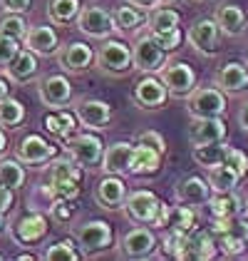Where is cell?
I'll return each instance as SVG.
<instances>
[{
    "instance_id": "cell-28",
    "label": "cell",
    "mask_w": 248,
    "mask_h": 261,
    "mask_svg": "<svg viewBox=\"0 0 248 261\" xmlns=\"http://www.w3.org/2000/svg\"><path fill=\"white\" fill-rule=\"evenodd\" d=\"M206 204L213 219H231V217L241 214V209H243V201L236 194V189L233 192H211Z\"/></svg>"
},
{
    "instance_id": "cell-5",
    "label": "cell",
    "mask_w": 248,
    "mask_h": 261,
    "mask_svg": "<svg viewBox=\"0 0 248 261\" xmlns=\"http://www.w3.org/2000/svg\"><path fill=\"white\" fill-rule=\"evenodd\" d=\"M159 77L164 82L169 97H189L194 92V87H196V72L184 60L166 62L164 67L159 70Z\"/></svg>"
},
{
    "instance_id": "cell-18",
    "label": "cell",
    "mask_w": 248,
    "mask_h": 261,
    "mask_svg": "<svg viewBox=\"0 0 248 261\" xmlns=\"http://www.w3.org/2000/svg\"><path fill=\"white\" fill-rule=\"evenodd\" d=\"M22 45L30 53H35L38 58H50V55H57L60 38H57V33L50 25H35V28H27V33L22 38Z\"/></svg>"
},
{
    "instance_id": "cell-8",
    "label": "cell",
    "mask_w": 248,
    "mask_h": 261,
    "mask_svg": "<svg viewBox=\"0 0 248 261\" xmlns=\"http://www.w3.org/2000/svg\"><path fill=\"white\" fill-rule=\"evenodd\" d=\"M77 28L92 40H107L112 33H117L112 13H107L104 8H97V5H87V8L80 10Z\"/></svg>"
},
{
    "instance_id": "cell-55",
    "label": "cell",
    "mask_w": 248,
    "mask_h": 261,
    "mask_svg": "<svg viewBox=\"0 0 248 261\" xmlns=\"http://www.w3.org/2000/svg\"><path fill=\"white\" fill-rule=\"evenodd\" d=\"M18 259H20V261H33V259H35V256H33V254H20Z\"/></svg>"
},
{
    "instance_id": "cell-39",
    "label": "cell",
    "mask_w": 248,
    "mask_h": 261,
    "mask_svg": "<svg viewBox=\"0 0 248 261\" xmlns=\"http://www.w3.org/2000/svg\"><path fill=\"white\" fill-rule=\"evenodd\" d=\"M42 259H47V261H77L80 259V251H77V246H75L72 239H62V241H55V244L45 251Z\"/></svg>"
},
{
    "instance_id": "cell-38",
    "label": "cell",
    "mask_w": 248,
    "mask_h": 261,
    "mask_svg": "<svg viewBox=\"0 0 248 261\" xmlns=\"http://www.w3.org/2000/svg\"><path fill=\"white\" fill-rule=\"evenodd\" d=\"M27 33V22L20 13H5L0 18V35L5 38H15V40H22Z\"/></svg>"
},
{
    "instance_id": "cell-12",
    "label": "cell",
    "mask_w": 248,
    "mask_h": 261,
    "mask_svg": "<svg viewBox=\"0 0 248 261\" xmlns=\"http://www.w3.org/2000/svg\"><path fill=\"white\" fill-rule=\"evenodd\" d=\"M75 117L89 132H100L112 122V107L97 97H84L75 105Z\"/></svg>"
},
{
    "instance_id": "cell-32",
    "label": "cell",
    "mask_w": 248,
    "mask_h": 261,
    "mask_svg": "<svg viewBox=\"0 0 248 261\" xmlns=\"http://www.w3.org/2000/svg\"><path fill=\"white\" fill-rule=\"evenodd\" d=\"M228 152V144L226 142H211V144H199L191 149V157L199 167L204 169H213L219 164H224V157Z\"/></svg>"
},
{
    "instance_id": "cell-37",
    "label": "cell",
    "mask_w": 248,
    "mask_h": 261,
    "mask_svg": "<svg viewBox=\"0 0 248 261\" xmlns=\"http://www.w3.org/2000/svg\"><path fill=\"white\" fill-rule=\"evenodd\" d=\"M62 179L82 181V167L72 157L70 160H55L50 164V181H62Z\"/></svg>"
},
{
    "instance_id": "cell-19",
    "label": "cell",
    "mask_w": 248,
    "mask_h": 261,
    "mask_svg": "<svg viewBox=\"0 0 248 261\" xmlns=\"http://www.w3.org/2000/svg\"><path fill=\"white\" fill-rule=\"evenodd\" d=\"M132 97H134V102H137L142 110H159V107H164L169 92H166L162 77L146 75V77H142V80L137 82Z\"/></svg>"
},
{
    "instance_id": "cell-34",
    "label": "cell",
    "mask_w": 248,
    "mask_h": 261,
    "mask_svg": "<svg viewBox=\"0 0 248 261\" xmlns=\"http://www.w3.org/2000/svg\"><path fill=\"white\" fill-rule=\"evenodd\" d=\"M25 122V105L15 97H3L0 100V127L5 129H15Z\"/></svg>"
},
{
    "instance_id": "cell-9",
    "label": "cell",
    "mask_w": 248,
    "mask_h": 261,
    "mask_svg": "<svg viewBox=\"0 0 248 261\" xmlns=\"http://www.w3.org/2000/svg\"><path fill=\"white\" fill-rule=\"evenodd\" d=\"M119 251L124 259H149L157 251V234L149 226L137 224V229H129L122 237Z\"/></svg>"
},
{
    "instance_id": "cell-59",
    "label": "cell",
    "mask_w": 248,
    "mask_h": 261,
    "mask_svg": "<svg viewBox=\"0 0 248 261\" xmlns=\"http://www.w3.org/2000/svg\"><path fill=\"white\" fill-rule=\"evenodd\" d=\"M0 259H3V256H0Z\"/></svg>"
},
{
    "instance_id": "cell-29",
    "label": "cell",
    "mask_w": 248,
    "mask_h": 261,
    "mask_svg": "<svg viewBox=\"0 0 248 261\" xmlns=\"http://www.w3.org/2000/svg\"><path fill=\"white\" fill-rule=\"evenodd\" d=\"M45 129L52 135V137H57V140H70L75 132H77V117H75V112H67V110H57V112H50V115H45Z\"/></svg>"
},
{
    "instance_id": "cell-44",
    "label": "cell",
    "mask_w": 248,
    "mask_h": 261,
    "mask_svg": "<svg viewBox=\"0 0 248 261\" xmlns=\"http://www.w3.org/2000/svg\"><path fill=\"white\" fill-rule=\"evenodd\" d=\"M149 35H151V33H149ZM151 38L159 42L166 53L176 50V47L181 45V40H184V35H181V28H176V30H169V33H159V35H151Z\"/></svg>"
},
{
    "instance_id": "cell-54",
    "label": "cell",
    "mask_w": 248,
    "mask_h": 261,
    "mask_svg": "<svg viewBox=\"0 0 248 261\" xmlns=\"http://www.w3.org/2000/svg\"><path fill=\"white\" fill-rule=\"evenodd\" d=\"M5 226H8V224H5V214L0 212V234H5Z\"/></svg>"
},
{
    "instance_id": "cell-46",
    "label": "cell",
    "mask_w": 248,
    "mask_h": 261,
    "mask_svg": "<svg viewBox=\"0 0 248 261\" xmlns=\"http://www.w3.org/2000/svg\"><path fill=\"white\" fill-rule=\"evenodd\" d=\"M137 144H146V147H151V149H157V152H162L164 154L166 152V142H164V137L159 135V132H142L139 137H137Z\"/></svg>"
},
{
    "instance_id": "cell-36",
    "label": "cell",
    "mask_w": 248,
    "mask_h": 261,
    "mask_svg": "<svg viewBox=\"0 0 248 261\" xmlns=\"http://www.w3.org/2000/svg\"><path fill=\"white\" fill-rule=\"evenodd\" d=\"M0 184L13 192L25 184V164L20 160H0Z\"/></svg>"
},
{
    "instance_id": "cell-2",
    "label": "cell",
    "mask_w": 248,
    "mask_h": 261,
    "mask_svg": "<svg viewBox=\"0 0 248 261\" xmlns=\"http://www.w3.org/2000/svg\"><path fill=\"white\" fill-rule=\"evenodd\" d=\"M226 107V92L216 85L194 87V92L186 97V110L191 117H224Z\"/></svg>"
},
{
    "instance_id": "cell-33",
    "label": "cell",
    "mask_w": 248,
    "mask_h": 261,
    "mask_svg": "<svg viewBox=\"0 0 248 261\" xmlns=\"http://www.w3.org/2000/svg\"><path fill=\"white\" fill-rule=\"evenodd\" d=\"M80 10H82L80 0H50L47 3V18L55 25H67V22L77 20Z\"/></svg>"
},
{
    "instance_id": "cell-35",
    "label": "cell",
    "mask_w": 248,
    "mask_h": 261,
    "mask_svg": "<svg viewBox=\"0 0 248 261\" xmlns=\"http://www.w3.org/2000/svg\"><path fill=\"white\" fill-rule=\"evenodd\" d=\"M206 172H208L206 181L211 187V192H233L238 187V181H241V177L236 172H231L226 164H219V167L206 169Z\"/></svg>"
},
{
    "instance_id": "cell-43",
    "label": "cell",
    "mask_w": 248,
    "mask_h": 261,
    "mask_svg": "<svg viewBox=\"0 0 248 261\" xmlns=\"http://www.w3.org/2000/svg\"><path fill=\"white\" fill-rule=\"evenodd\" d=\"M20 40H15V38H5V35H0V67H8L13 58L20 53Z\"/></svg>"
},
{
    "instance_id": "cell-57",
    "label": "cell",
    "mask_w": 248,
    "mask_h": 261,
    "mask_svg": "<svg viewBox=\"0 0 248 261\" xmlns=\"http://www.w3.org/2000/svg\"><path fill=\"white\" fill-rule=\"evenodd\" d=\"M243 212H246V217H248V197L243 199Z\"/></svg>"
},
{
    "instance_id": "cell-47",
    "label": "cell",
    "mask_w": 248,
    "mask_h": 261,
    "mask_svg": "<svg viewBox=\"0 0 248 261\" xmlns=\"http://www.w3.org/2000/svg\"><path fill=\"white\" fill-rule=\"evenodd\" d=\"M50 214H52V219H57V221H70L72 206H70V201H55L50 206Z\"/></svg>"
},
{
    "instance_id": "cell-50",
    "label": "cell",
    "mask_w": 248,
    "mask_h": 261,
    "mask_svg": "<svg viewBox=\"0 0 248 261\" xmlns=\"http://www.w3.org/2000/svg\"><path fill=\"white\" fill-rule=\"evenodd\" d=\"M127 3H132V5H137V8H142V10L157 8V0H127Z\"/></svg>"
},
{
    "instance_id": "cell-20",
    "label": "cell",
    "mask_w": 248,
    "mask_h": 261,
    "mask_svg": "<svg viewBox=\"0 0 248 261\" xmlns=\"http://www.w3.org/2000/svg\"><path fill=\"white\" fill-rule=\"evenodd\" d=\"M95 199L97 204L107 209V212H114V209H122L124 199H127V184L122 181L119 174H107L97 189H95Z\"/></svg>"
},
{
    "instance_id": "cell-3",
    "label": "cell",
    "mask_w": 248,
    "mask_h": 261,
    "mask_svg": "<svg viewBox=\"0 0 248 261\" xmlns=\"http://www.w3.org/2000/svg\"><path fill=\"white\" fill-rule=\"evenodd\" d=\"M100 72L109 75V77H122L129 70H134L132 62V47L124 45L122 40H104L102 47L95 55Z\"/></svg>"
},
{
    "instance_id": "cell-6",
    "label": "cell",
    "mask_w": 248,
    "mask_h": 261,
    "mask_svg": "<svg viewBox=\"0 0 248 261\" xmlns=\"http://www.w3.org/2000/svg\"><path fill=\"white\" fill-rule=\"evenodd\" d=\"M75 239H77V246L84 256H92V254H100L104 249L112 246V226L102 219H89L84 221L82 226H77L75 231Z\"/></svg>"
},
{
    "instance_id": "cell-41",
    "label": "cell",
    "mask_w": 248,
    "mask_h": 261,
    "mask_svg": "<svg viewBox=\"0 0 248 261\" xmlns=\"http://www.w3.org/2000/svg\"><path fill=\"white\" fill-rule=\"evenodd\" d=\"M224 164H226L231 172H236L241 179L248 174V154L243 149H236V147H228L226 157H224Z\"/></svg>"
},
{
    "instance_id": "cell-53",
    "label": "cell",
    "mask_w": 248,
    "mask_h": 261,
    "mask_svg": "<svg viewBox=\"0 0 248 261\" xmlns=\"http://www.w3.org/2000/svg\"><path fill=\"white\" fill-rule=\"evenodd\" d=\"M8 90H10V87H8V82L0 80V100H3V97H8Z\"/></svg>"
},
{
    "instance_id": "cell-25",
    "label": "cell",
    "mask_w": 248,
    "mask_h": 261,
    "mask_svg": "<svg viewBox=\"0 0 248 261\" xmlns=\"http://www.w3.org/2000/svg\"><path fill=\"white\" fill-rule=\"evenodd\" d=\"M208 197H211V187L201 177H186L176 184V201L179 204L199 206V204H206Z\"/></svg>"
},
{
    "instance_id": "cell-30",
    "label": "cell",
    "mask_w": 248,
    "mask_h": 261,
    "mask_svg": "<svg viewBox=\"0 0 248 261\" xmlns=\"http://www.w3.org/2000/svg\"><path fill=\"white\" fill-rule=\"evenodd\" d=\"M146 25H149L151 35L169 33V30H176L181 25V15L176 10H171L169 5H157V8H151V15L146 18Z\"/></svg>"
},
{
    "instance_id": "cell-17",
    "label": "cell",
    "mask_w": 248,
    "mask_h": 261,
    "mask_svg": "<svg viewBox=\"0 0 248 261\" xmlns=\"http://www.w3.org/2000/svg\"><path fill=\"white\" fill-rule=\"evenodd\" d=\"M57 62L65 72H84L87 67H92L95 62V50L87 42H67L65 47L57 50Z\"/></svg>"
},
{
    "instance_id": "cell-16",
    "label": "cell",
    "mask_w": 248,
    "mask_h": 261,
    "mask_svg": "<svg viewBox=\"0 0 248 261\" xmlns=\"http://www.w3.org/2000/svg\"><path fill=\"white\" fill-rule=\"evenodd\" d=\"M47 231H50V221L45 214L40 212H33V214H25L20 219L13 224V239L22 244V246H30V244H38L47 237Z\"/></svg>"
},
{
    "instance_id": "cell-27",
    "label": "cell",
    "mask_w": 248,
    "mask_h": 261,
    "mask_svg": "<svg viewBox=\"0 0 248 261\" xmlns=\"http://www.w3.org/2000/svg\"><path fill=\"white\" fill-rule=\"evenodd\" d=\"M196 219L199 214L194 212V206H166L164 209V221H162V229L169 231H179V234H189L196 229Z\"/></svg>"
},
{
    "instance_id": "cell-4",
    "label": "cell",
    "mask_w": 248,
    "mask_h": 261,
    "mask_svg": "<svg viewBox=\"0 0 248 261\" xmlns=\"http://www.w3.org/2000/svg\"><path fill=\"white\" fill-rule=\"evenodd\" d=\"M65 147H67V154L82 169H97L102 164L104 142L92 132H82V135L75 132L70 140H65Z\"/></svg>"
},
{
    "instance_id": "cell-24",
    "label": "cell",
    "mask_w": 248,
    "mask_h": 261,
    "mask_svg": "<svg viewBox=\"0 0 248 261\" xmlns=\"http://www.w3.org/2000/svg\"><path fill=\"white\" fill-rule=\"evenodd\" d=\"M162 152L146 147V144H137L134 147V154L129 162V174L134 177H149V174H157L159 167H162Z\"/></svg>"
},
{
    "instance_id": "cell-7",
    "label": "cell",
    "mask_w": 248,
    "mask_h": 261,
    "mask_svg": "<svg viewBox=\"0 0 248 261\" xmlns=\"http://www.w3.org/2000/svg\"><path fill=\"white\" fill-rule=\"evenodd\" d=\"M132 62H134V70L144 75H154L166 65V50L151 35H142L132 45Z\"/></svg>"
},
{
    "instance_id": "cell-22",
    "label": "cell",
    "mask_w": 248,
    "mask_h": 261,
    "mask_svg": "<svg viewBox=\"0 0 248 261\" xmlns=\"http://www.w3.org/2000/svg\"><path fill=\"white\" fill-rule=\"evenodd\" d=\"M213 20L219 25V30L228 35V38H236V35H243L246 33V25H248V18L243 13V8L233 5V3H224L216 8V15Z\"/></svg>"
},
{
    "instance_id": "cell-48",
    "label": "cell",
    "mask_w": 248,
    "mask_h": 261,
    "mask_svg": "<svg viewBox=\"0 0 248 261\" xmlns=\"http://www.w3.org/2000/svg\"><path fill=\"white\" fill-rule=\"evenodd\" d=\"M0 5H3V10L5 13H27L30 10V5H33V0H0Z\"/></svg>"
},
{
    "instance_id": "cell-13",
    "label": "cell",
    "mask_w": 248,
    "mask_h": 261,
    "mask_svg": "<svg viewBox=\"0 0 248 261\" xmlns=\"http://www.w3.org/2000/svg\"><path fill=\"white\" fill-rule=\"evenodd\" d=\"M38 95H40V102L45 107L62 110L72 100V82L67 80L65 75H47L38 85Z\"/></svg>"
},
{
    "instance_id": "cell-31",
    "label": "cell",
    "mask_w": 248,
    "mask_h": 261,
    "mask_svg": "<svg viewBox=\"0 0 248 261\" xmlns=\"http://www.w3.org/2000/svg\"><path fill=\"white\" fill-rule=\"evenodd\" d=\"M112 18H114V28L119 33H134L146 22V15L142 13V8H137L132 3H124L119 8H114Z\"/></svg>"
},
{
    "instance_id": "cell-15",
    "label": "cell",
    "mask_w": 248,
    "mask_h": 261,
    "mask_svg": "<svg viewBox=\"0 0 248 261\" xmlns=\"http://www.w3.org/2000/svg\"><path fill=\"white\" fill-rule=\"evenodd\" d=\"M186 135H189V144L191 147L224 142L226 140V122L221 117H191V124H189Z\"/></svg>"
},
{
    "instance_id": "cell-45",
    "label": "cell",
    "mask_w": 248,
    "mask_h": 261,
    "mask_svg": "<svg viewBox=\"0 0 248 261\" xmlns=\"http://www.w3.org/2000/svg\"><path fill=\"white\" fill-rule=\"evenodd\" d=\"M184 237L186 234H179V231H169L162 241V251H164V256H171V259H176L179 256V249H181V244H184Z\"/></svg>"
},
{
    "instance_id": "cell-1",
    "label": "cell",
    "mask_w": 248,
    "mask_h": 261,
    "mask_svg": "<svg viewBox=\"0 0 248 261\" xmlns=\"http://www.w3.org/2000/svg\"><path fill=\"white\" fill-rule=\"evenodd\" d=\"M122 209H124V214H127V219L132 221V224L162 229L166 204L159 199L154 192H149V189H137V192L127 194Z\"/></svg>"
},
{
    "instance_id": "cell-21",
    "label": "cell",
    "mask_w": 248,
    "mask_h": 261,
    "mask_svg": "<svg viewBox=\"0 0 248 261\" xmlns=\"http://www.w3.org/2000/svg\"><path fill=\"white\" fill-rule=\"evenodd\" d=\"M134 154V144L132 142H114L109 147H104L102 154V169L104 174H129V162Z\"/></svg>"
},
{
    "instance_id": "cell-42",
    "label": "cell",
    "mask_w": 248,
    "mask_h": 261,
    "mask_svg": "<svg viewBox=\"0 0 248 261\" xmlns=\"http://www.w3.org/2000/svg\"><path fill=\"white\" fill-rule=\"evenodd\" d=\"M216 246L224 256H241L246 251V241L238 239V237H231V234H221L216 237Z\"/></svg>"
},
{
    "instance_id": "cell-10",
    "label": "cell",
    "mask_w": 248,
    "mask_h": 261,
    "mask_svg": "<svg viewBox=\"0 0 248 261\" xmlns=\"http://www.w3.org/2000/svg\"><path fill=\"white\" fill-rule=\"evenodd\" d=\"M57 154V147L52 142H47L40 135H27L22 137V142L15 149V160H20L25 167H40L47 164L50 160H55Z\"/></svg>"
},
{
    "instance_id": "cell-49",
    "label": "cell",
    "mask_w": 248,
    "mask_h": 261,
    "mask_svg": "<svg viewBox=\"0 0 248 261\" xmlns=\"http://www.w3.org/2000/svg\"><path fill=\"white\" fill-rule=\"evenodd\" d=\"M13 201H15V194H13V189H10V187H3V184H0V212H3V214H5V212H10Z\"/></svg>"
},
{
    "instance_id": "cell-26",
    "label": "cell",
    "mask_w": 248,
    "mask_h": 261,
    "mask_svg": "<svg viewBox=\"0 0 248 261\" xmlns=\"http://www.w3.org/2000/svg\"><path fill=\"white\" fill-rule=\"evenodd\" d=\"M38 55L35 53H30L27 47L25 50H20L15 58H13V62L5 67V72H8V77L13 82H18V85H25V82L35 80L38 77Z\"/></svg>"
},
{
    "instance_id": "cell-40",
    "label": "cell",
    "mask_w": 248,
    "mask_h": 261,
    "mask_svg": "<svg viewBox=\"0 0 248 261\" xmlns=\"http://www.w3.org/2000/svg\"><path fill=\"white\" fill-rule=\"evenodd\" d=\"M47 189H50L52 204H55V201H72L80 197V181H70V179L50 181Z\"/></svg>"
},
{
    "instance_id": "cell-11",
    "label": "cell",
    "mask_w": 248,
    "mask_h": 261,
    "mask_svg": "<svg viewBox=\"0 0 248 261\" xmlns=\"http://www.w3.org/2000/svg\"><path fill=\"white\" fill-rule=\"evenodd\" d=\"M219 38H221V30H219L216 20H211V18L196 20L189 28V35H186L189 45L204 58H211L219 53Z\"/></svg>"
},
{
    "instance_id": "cell-23",
    "label": "cell",
    "mask_w": 248,
    "mask_h": 261,
    "mask_svg": "<svg viewBox=\"0 0 248 261\" xmlns=\"http://www.w3.org/2000/svg\"><path fill=\"white\" fill-rule=\"evenodd\" d=\"M216 87H221L226 95H238L248 90V67L241 62H226L219 72H216Z\"/></svg>"
},
{
    "instance_id": "cell-14",
    "label": "cell",
    "mask_w": 248,
    "mask_h": 261,
    "mask_svg": "<svg viewBox=\"0 0 248 261\" xmlns=\"http://www.w3.org/2000/svg\"><path fill=\"white\" fill-rule=\"evenodd\" d=\"M219 251L216 246V237L211 231H189L184 237V244L179 249V256L176 259L181 261H206V259H213Z\"/></svg>"
},
{
    "instance_id": "cell-56",
    "label": "cell",
    "mask_w": 248,
    "mask_h": 261,
    "mask_svg": "<svg viewBox=\"0 0 248 261\" xmlns=\"http://www.w3.org/2000/svg\"><path fill=\"white\" fill-rule=\"evenodd\" d=\"M174 0H157V5H171Z\"/></svg>"
},
{
    "instance_id": "cell-51",
    "label": "cell",
    "mask_w": 248,
    "mask_h": 261,
    "mask_svg": "<svg viewBox=\"0 0 248 261\" xmlns=\"http://www.w3.org/2000/svg\"><path fill=\"white\" fill-rule=\"evenodd\" d=\"M238 124H241V127L248 132V102L241 107V112H238Z\"/></svg>"
},
{
    "instance_id": "cell-58",
    "label": "cell",
    "mask_w": 248,
    "mask_h": 261,
    "mask_svg": "<svg viewBox=\"0 0 248 261\" xmlns=\"http://www.w3.org/2000/svg\"><path fill=\"white\" fill-rule=\"evenodd\" d=\"M246 67H248V60H246Z\"/></svg>"
},
{
    "instance_id": "cell-52",
    "label": "cell",
    "mask_w": 248,
    "mask_h": 261,
    "mask_svg": "<svg viewBox=\"0 0 248 261\" xmlns=\"http://www.w3.org/2000/svg\"><path fill=\"white\" fill-rule=\"evenodd\" d=\"M5 149H8V137H5V132L0 129V157L5 154Z\"/></svg>"
}]
</instances>
